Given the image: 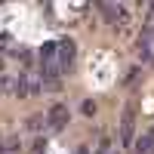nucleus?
<instances>
[{
    "label": "nucleus",
    "instance_id": "nucleus-5",
    "mask_svg": "<svg viewBox=\"0 0 154 154\" xmlns=\"http://www.w3.org/2000/svg\"><path fill=\"white\" fill-rule=\"evenodd\" d=\"M99 9L105 12V16H111V22H123V19H126V9H123V6H111V3H102Z\"/></svg>",
    "mask_w": 154,
    "mask_h": 154
},
{
    "label": "nucleus",
    "instance_id": "nucleus-3",
    "mask_svg": "<svg viewBox=\"0 0 154 154\" xmlns=\"http://www.w3.org/2000/svg\"><path fill=\"white\" fill-rule=\"evenodd\" d=\"M56 43H59V65H62V71H68L71 62H74L77 46H74V40H56Z\"/></svg>",
    "mask_w": 154,
    "mask_h": 154
},
{
    "label": "nucleus",
    "instance_id": "nucleus-9",
    "mask_svg": "<svg viewBox=\"0 0 154 154\" xmlns=\"http://www.w3.org/2000/svg\"><path fill=\"white\" fill-rule=\"evenodd\" d=\"M0 154H9V148H6V145H3V142H0Z\"/></svg>",
    "mask_w": 154,
    "mask_h": 154
},
{
    "label": "nucleus",
    "instance_id": "nucleus-6",
    "mask_svg": "<svg viewBox=\"0 0 154 154\" xmlns=\"http://www.w3.org/2000/svg\"><path fill=\"white\" fill-rule=\"evenodd\" d=\"M43 126H46V114H31V120H28V130H43Z\"/></svg>",
    "mask_w": 154,
    "mask_h": 154
},
{
    "label": "nucleus",
    "instance_id": "nucleus-8",
    "mask_svg": "<svg viewBox=\"0 0 154 154\" xmlns=\"http://www.w3.org/2000/svg\"><path fill=\"white\" fill-rule=\"evenodd\" d=\"M83 114H86V117H89V114H96V105H93V102H83Z\"/></svg>",
    "mask_w": 154,
    "mask_h": 154
},
{
    "label": "nucleus",
    "instance_id": "nucleus-10",
    "mask_svg": "<svg viewBox=\"0 0 154 154\" xmlns=\"http://www.w3.org/2000/svg\"><path fill=\"white\" fill-rule=\"evenodd\" d=\"M0 68H3V62H0Z\"/></svg>",
    "mask_w": 154,
    "mask_h": 154
},
{
    "label": "nucleus",
    "instance_id": "nucleus-2",
    "mask_svg": "<svg viewBox=\"0 0 154 154\" xmlns=\"http://www.w3.org/2000/svg\"><path fill=\"white\" fill-rule=\"evenodd\" d=\"M68 117H71V114H68L65 105H53V108H49V114H46V126L56 133V130H62V126L68 123Z\"/></svg>",
    "mask_w": 154,
    "mask_h": 154
},
{
    "label": "nucleus",
    "instance_id": "nucleus-4",
    "mask_svg": "<svg viewBox=\"0 0 154 154\" xmlns=\"http://www.w3.org/2000/svg\"><path fill=\"white\" fill-rule=\"evenodd\" d=\"M120 142H123V145H130V142H133V111H126V114H123V126H120Z\"/></svg>",
    "mask_w": 154,
    "mask_h": 154
},
{
    "label": "nucleus",
    "instance_id": "nucleus-7",
    "mask_svg": "<svg viewBox=\"0 0 154 154\" xmlns=\"http://www.w3.org/2000/svg\"><path fill=\"white\" fill-rule=\"evenodd\" d=\"M154 148V139L151 136H145V139H139V145H136V154H148Z\"/></svg>",
    "mask_w": 154,
    "mask_h": 154
},
{
    "label": "nucleus",
    "instance_id": "nucleus-1",
    "mask_svg": "<svg viewBox=\"0 0 154 154\" xmlns=\"http://www.w3.org/2000/svg\"><path fill=\"white\" fill-rule=\"evenodd\" d=\"M43 77H37V74H28L25 71L19 77V89H16V96H40V89H43Z\"/></svg>",
    "mask_w": 154,
    "mask_h": 154
}]
</instances>
